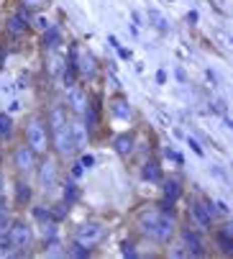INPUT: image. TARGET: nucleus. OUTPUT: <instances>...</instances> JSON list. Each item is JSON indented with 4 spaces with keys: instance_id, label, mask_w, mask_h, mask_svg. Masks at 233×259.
Here are the masks:
<instances>
[{
    "instance_id": "obj_1",
    "label": "nucleus",
    "mask_w": 233,
    "mask_h": 259,
    "mask_svg": "<svg viewBox=\"0 0 233 259\" xmlns=\"http://www.w3.org/2000/svg\"><path fill=\"white\" fill-rule=\"evenodd\" d=\"M141 229H144V234H149L157 241H169L174 234V221H172V215H167L162 210H151L141 218Z\"/></svg>"
},
{
    "instance_id": "obj_2",
    "label": "nucleus",
    "mask_w": 233,
    "mask_h": 259,
    "mask_svg": "<svg viewBox=\"0 0 233 259\" xmlns=\"http://www.w3.org/2000/svg\"><path fill=\"white\" fill-rule=\"evenodd\" d=\"M105 239V226L103 224H82L80 229H77V241L85 244V246H95Z\"/></svg>"
},
{
    "instance_id": "obj_3",
    "label": "nucleus",
    "mask_w": 233,
    "mask_h": 259,
    "mask_svg": "<svg viewBox=\"0 0 233 259\" xmlns=\"http://www.w3.org/2000/svg\"><path fill=\"white\" fill-rule=\"evenodd\" d=\"M26 136H28V146H31L33 152H44V149H46L49 136H46V128H44V123H41V121H33V123H28Z\"/></svg>"
},
{
    "instance_id": "obj_4",
    "label": "nucleus",
    "mask_w": 233,
    "mask_h": 259,
    "mask_svg": "<svg viewBox=\"0 0 233 259\" xmlns=\"http://www.w3.org/2000/svg\"><path fill=\"white\" fill-rule=\"evenodd\" d=\"M54 141H57V152L62 154V157H69L72 152H74V139H72V126L69 123H64L57 134H54Z\"/></svg>"
},
{
    "instance_id": "obj_5",
    "label": "nucleus",
    "mask_w": 233,
    "mask_h": 259,
    "mask_svg": "<svg viewBox=\"0 0 233 259\" xmlns=\"http://www.w3.org/2000/svg\"><path fill=\"white\" fill-rule=\"evenodd\" d=\"M11 239H13L16 249H28V246H31V239H33L31 226H28V224H13V229H11Z\"/></svg>"
},
{
    "instance_id": "obj_6",
    "label": "nucleus",
    "mask_w": 233,
    "mask_h": 259,
    "mask_svg": "<svg viewBox=\"0 0 233 259\" xmlns=\"http://www.w3.org/2000/svg\"><path fill=\"white\" fill-rule=\"evenodd\" d=\"M190 215H192V221L198 224L200 231H208L210 224H213V215H210V213L205 210V205H200V203H192V205H190Z\"/></svg>"
},
{
    "instance_id": "obj_7",
    "label": "nucleus",
    "mask_w": 233,
    "mask_h": 259,
    "mask_svg": "<svg viewBox=\"0 0 233 259\" xmlns=\"http://www.w3.org/2000/svg\"><path fill=\"white\" fill-rule=\"evenodd\" d=\"M182 241H184V246H187V254H192V256H203V254H205L200 236H198V234H192L190 229L182 231Z\"/></svg>"
},
{
    "instance_id": "obj_8",
    "label": "nucleus",
    "mask_w": 233,
    "mask_h": 259,
    "mask_svg": "<svg viewBox=\"0 0 233 259\" xmlns=\"http://www.w3.org/2000/svg\"><path fill=\"white\" fill-rule=\"evenodd\" d=\"M38 180H41L44 190H52L54 185H57V167H54L52 162H44L41 169H38Z\"/></svg>"
},
{
    "instance_id": "obj_9",
    "label": "nucleus",
    "mask_w": 233,
    "mask_h": 259,
    "mask_svg": "<svg viewBox=\"0 0 233 259\" xmlns=\"http://www.w3.org/2000/svg\"><path fill=\"white\" fill-rule=\"evenodd\" d=\"M16 167L21 172H26V169L33 167V149H31V146H21V149L16 152Z\"/></svg>"
},
{
    "instance_id": "obj_10",
    "label": "nucleus",
    "mask_w": 233,
    "mask_h": 259,
    "mask_svg": "<svg viewBox=\"0 0 233 259\" xmlns=\"http://www.w3.org/2000/svg\"><path fill=\"white\" fill-rule=\"evenodd\" d=\"M110 113H113L115 118H121V121H128V118H131V103H126L123 98L113 100V103H110Z\"/></svg>"
},
{
    "instance_id": "obj_11",
    "label": "nucleus",
    "mask_w": 233,
    "mask_h": 259,
    "mask_svg": "<svg viewBox=\"0 0 233 259\" xmlns=\"http://www.w3.org/2000/svg\"><path fill=\"white\" fill-rule=\"evenodd\" d=\"M77 69H80L85 77H95V57H92V54L77 57Z\"/></svg>"
},
{
    "instance_id": "obj_12",
    "label": "nucleus",
    "mask_w": 233,
    "mask_h": 259,
    "mask_svg": "<svg viewBox=\"0 0 233 259\" xmlns=\"http://www.w3.org/2000/svg\"><path fill=\"white\" fill-rule=\"evenodd\" d=\"M62 44V31H59V26H49L46 31H44V47L46 49H57Z\"/></svg>"
},
{
    "instance_id": "obj_13",
    "label": "nucleus",
    "mask_w": 233,
    "mask_h": 259,
    "mask_svg": "<svg viewBox=\"0 0 233 259\" xmlns=\"http://www.w3.org/2000/svg\"><path fill=\"white\" fill-rule=\"evenodd\" d=\"M85 128H98V123H100V113H98V103H90V105H85Z\"/></svg>"
},
{
    "instance_id": "obj_14",
    "label": "nucleus",
    "mask_w": 233,
    "mask_h": 259,
    "mask_svg": "<svg viewBox=\"0 0 233 259\" xmlns=\"http://www.w3.org/2000/svg\"><path fill=\"white\" fill-rule=\"evenodd\" d=\"M72 126V139H74V149H82L87 144V131H85V123H69Z\"/></svg>"
},
{
    "instance_id": "obj_15",
    "label": "nucleus",
    "mask_w": 233,
    "mask_h": 259,
    "mask_svg": "<svg viewBox=\"0 0 233 259\" xmlns=\"http://www.w3.org/2000/svg\"><path fill=\"white\" fill-rule=\"evenodd\" d=\"M115 152L123 154V157L133 152V139H131V134H121V136H115Z\"/></svg>"
},
{
    "instance_id": "obj_16",
    "label": "nucleus",
    "mask_w": 233,
    "mask_h": 259,
    "mask_svg": "<svg viewBox=\"0 0 233 259\" xmlns=\"http://www.w3.org/2000/svg\"><path fill=\"white\" fill-rule=\"evenodd\" d=\"M69 103H72V108L77 110V113H82V110H85V103H87V98H85V93H82V90L69 88Z\"/></svg>"
},
{
    "instance_id": "obj_17",
    "label": "nucleus",
    "mask_w": 233,
    "mask_h": 259,
    "mask_svg": "<svg viewBox=\"0 0 233 259\" xmlns=\"http://www.w3.org/2000/svg\"><path fill=\"white\" fill-rule=\"evenodd\" d=\"M141 177H144L146 182H159V180H162V167H159L157 162H149V164L144 167Z\"/></svg>"
},
{
    "instance_id": "obj_18",
    "label": "nucleus",
    "mask_w": 233,
    "mask_h": 259,
    "mask_svg": "<svg viewBox=\"0 0 233 259\" xmlns=\"http://www.w3.org/2000/svg\"><path fill=\"white\" fill-rule=\"evenodd\" d=\"M64 123H67V118H64V110H62V108H54V110H52V116H49V128L57 134V131H59Z\"/></svg>"
},
{
    "instance_id": "obj_19",
    "label": "nucleus",
    "mask_w": 233,
    "mask_h": 259,
    "mask_svg": "<svg viewBox=\"0 0 233 259\" xmlns=\"http://www.w3.org/2000/svg\"><path fill=\"white\" fill-rule=\"evenodd\" d=\"M26 28H28V23H26V21H23V18L18 16V13L8 18V31H11L13 36H21V33L26 31Z\"/></svg>"
},
{
    "instance_id": "obj_20",
    "label": "nucleus",
    "mask_w": 233,
    "mask_h": 259,
    "mask_svg": "<svg viewBox=\"0 0 233 259\" xmlns=\"http://www.w3.org/2000/svg\"><path fill=\"white\" fill-rule=\"evenodd\" d=\"M230 231H233V229H230V226H225V229L215 236V239H218V244H220V249H223V254H230V246H233V241H230Z\"/></svg>"
},
{
    "instance_id": "obj_21",
    "label": "nucleus",
    "mask_w": 233,
    "mask_h": 259,
    "mask_svg": "<svg viewBox=\"0 0 233 259\" xmlns=\"http://www.w3.org/2000/svg\"><path fill=\"white\" fill-rule=\"evenodd\" d=\"M13 249H16V244H13L11 234H8V231H6V234H0V256H11Z\"/></svg>"
},
{
    "instance_id": "obj_22",
    "label": "nucleus",
    "mask_w": 233,
    "mask_h": 259,
    "mask_svg": "<svg viewBox=\"0 0 233 259\" xmlns=\"http://www.w3.org/2000/svg\"><path fill=\"white\" fill-rule=\"evenodd\" d=\"M182 195V185L177 182V180H169L167 185H164V198H169V200H177Z\"/></svg>"
},
{
    "instance_id": "obj_23",
    "label": "nucleus",
    "mask_w": 233,
    "mask_h": 259,
    "mask_svg": "<svg viewBox=\"0 0 233 259\" xmlns=\"http://www.w3.org/2000/svg\"><path fill=\"white\" fill-rule=\"evenodd\" d=\"M16 198H18L21 205H26V203L31 200V188H28L26 182H18V185H16Z\"/></svg>"
},
{
    "instance_id": "obj_24",
    "label": "nucleus",
    "mask_w": 233,
    "mask_h": 259,
    "mask_svg": "<svg viewBox=\"0 0 233 259\" xmlns=\"http://www.w3.org/2000/svg\"><path fill=\"white\" fill-rule=\"evenodd\" d=\"M11 131H13V121H11V116H8V113H0V139H8Z\"/></svg>"
},
{
    "instance_id": "obj_25",
    "label": "nucleus",
    "mask_w": 233,
    "mask_h": 259,
    "mask_svg": "<svg viewBox=\"0 0 233 259\" xmlns=\"http://www.w3.org/2000/svg\"><path fill=\"white\" fill-rule=\"evenodd\" d=\"M46 67H49V75H54V77H59L62 72H64V62H62L59 57H52Z\"/></svg>"
},
{
    "instance_id": "obj_26",
    "label": "nucleus",
    "mask_w": 233,
    "mask_h": 259,
    "mask_svg": "<svg viewBox=\"0 0 233 259\" xmlns=\"http://www.w3.org/2000/svg\"><path fill=\"white\" fill-rule=\"evenodd\" d=\"M149 16H151V23H154V26H157L159 31H164V33L169 31V26H167V21H164V16H162L159 11H151Z\"/></svg>"
},
{
    "instance_id": "obj_27",
    "label": "nucleus",
    "mask_w": 233,
    "mask_h": 259,
    "mask_svg": "<svg viewBox=\"0 0 233 259\" xmlns=\"http://www.w3.org/2000/svg\"><path fill=\"white\" fill-rule=\"evenodd\" d=\"M49 215H52L54 221H62V218L67 215V203H54V205L49 208Z\"/></svg>"
},
{
    "instance_id": "obj_28",
    "label": "nucleus",
    "mask_w": 233,
    "mask_h": 259,
    "mask_svg": "<svg viewBox=\"0 0 233 259\" xmlns=\"http://www.w3.org/2000/svg\"><path fill=\"white\" fill-rule=\"evenodd\" d=\"M77 195H80V193H77L74 185H67V188H64V203L67 205H74L77 203Z\"/></svg>"
},
{
    "instance_id": "obj_29",
    "label": "nucleus",
    "mask_w": 233,
    "mask_h": 259,
    "mask_svg": "<svg viewBox=\"0 0 233 259\" xmlns=\"http://www.w3.org/2000/svg\"><path fill=\"white\" fill-rule=\"evenodd\" d=\"M8 226H11V215H8V210L3 205H0V234H6Z\"/></svg>"
},
{
    "instance_id": "obj_30",
    "label": "nucleus",
    "mask_w": 233,
    "mask_h": 259,
    "mask_svg": "<svg viewBox=\"0 0 233 259\" xmlns=\"http://www.w3.org/2000/svg\"><path fill=\"white\" fill-rule=\"evenodd\" d=\"M69 254H72V256H90V249H85V244L77 241V244L69 249Z\"/></svg>"
},
{
    "instance_id": "obj_31",
    "label": "nucleus",
    "mask_w": 233,
    "mask_h": 259,
    "mask_svg": "<svg viewBox=\"0 0 233 259\" xmlns=\"http://www.w3.org/2000/svg\"><path fill=\"white\" fill-rule=\"evenodd\" d=\"M49 3V0H23V8H28V11H38V8H44Z\"/></svg>"
},
{
    "instance_id": "obj_32",
    "label": "nucleus",
    "mask_w": 233,
    "mask_h": 259,
    "mask_svg": "<svg viewBox=\"0 0 233 259\" xmlns=\"http://www.w3.org/2000/svg\"><path fill=\"white\" fill-rule=\"evenodd\" d=\"M44 239H46V241H54V239H57V226H52L49 221L44 224Z\"/></svg>"
},
{
    "instance_id": "obj_33",
    "label": "nucleus",
    "mask_w": 233,
    "mask_h": 259,
    "mask_svg": "<svg viewBox=\"0 0 233 259\" xmlns=\"http://www.w3.org/2000/svg\"><path fill=\"white\" fill-rule=\"evenodd\" d=\"M159 210H162V213H167V215H169V213L174 215V200H169V198H164V200L159 203Z\"/></svg>"
},
{
    "instance_id": "obj_34",
    "label": "nucleus",
    "mask_w": 233,
    "mask_h": 259,
    "mask_svg": "<svg viewBox=\"0 0 233 259\" xmlns=\"http://www.w3.org/2000/svg\"><path fill=\"white\" fill-rule=\"evenodd\" d=\"M33 218H38V221H49L52 215H49V210H44V208H33Z\"/></svg>"
},
{
    "instance_id": "obj_35",
    "label": "nucleus",
    "mask_w": 233,
    "mask_h": 259,
    "mask_svg": "<svg viewBox=\"0 0 233 259\" xmlns=\"http://www.w3.org/2000/svg\"><path fill=\"white\" fill-rule=\"evenodd\" d=\"M164 154H167V159H174L177 164H184V159H182V154H179V152H174V149H167Z\"/></svg>"
},
{
    "instance_id": "obj_36",
    "label": "nucleus",
    "mask_w": 233,
    "mask_h": 259,
    "mask_svg": "<svg viewBox=\"0 0 233 259\" xmlns=\"http://www.w3.org/2000/svg\"><path fill=\"white\" fill-rule=\"evenodd\" d=\"M123 256H136V246L131 241H123Z\"/></svg>"
},
{
    "instance_id": "obj_37",
    "label": "nucleus",
    "mask_w": 233,
    "mask_h": 259,
    "mask_svg": "<svg viewBox=\"0 0 233 259\" xmlns=\"http://www.w3.org/2000/svg\"><path fill=\"white\" fill-rule=\"evenodd\" d=\"M33 23H36V28H41V31H46V28L52 26V23H49V18H44V16H41V18H36Z\"/></svg>"
},
{
    "instance_id": "obj_38",
    "label": "nucleus",
    "mask_w": 233,
    "mask_h": 259,
    "mask_svg": "<svg viewBox=\"0 0 233 259\" xmlns=\"http://www.w3.org/2000/svg\"><path fill=\"white\" fill-rule=\"evenodd\" d=\"M80 164H82V167H92V164H95V157H92V154H85Z\"/></svg>"
},
{
    "instance_id": "obj_39",
    "label": "nucleus",
    "mask_w": 233,
    "mask_h": 259,
    "mask_svg": "<svg viewBox=\"0 0 233 259\" xmlns=\"http://www.w3.org/2000/svg\"><path fill=\"white\" fill-rule=\"evenodd\" d=\"M187 144H190V146H192V152H195V154H203V149H200V144H198V141H195V139H190V141H187Z\"/></svg>"
},
{
    "instance_id": "obj_40",
    "label": "nucleus",
    "mask_w": 233,
    "mask_h": 259,
    "mask_svg": "<svg viewBox=\"0 0 233 259\" xmlns=\"http://www.w3.org/2000/svg\"><path fill=\"white\" fill-rule=\"evenodd\" d=\"M157 82H159V85H164V82H167V72H164V69H159V72H157Z\"/></svg>"
},
{
    "instance_id": "obj_41",
    "label": "nucleus",
    "mask_w": 233,
    "mask_h": 259,
    "mask_svg": "<svg viewBox=\"0 0 233 259\" xmlns=\"http://www.w3.org/2000/svg\"><path fill=\"white\" fill-rule=\"evenodd\" d=\"M187 21L195 26V23H198V11H190V13H187Z\"/></svg>"
},
{
    "instance_id": "obj_42",
    "label": "nucleus",
    "mask_w": 233,
    "mask_h": 259,
    "mask_svg": "<svg viewBox=\"0 0 233 259\" xmlns=\"http://www.w3.org/2000/svg\"><path fill=\"white\" fill-rule=\"evenodd\" d=\"M72 175H74V177H80V175H82V164H74V169H72Z\"/></svg>"
},
{
    "instance_id": "obj_43",
    "label": "nucleus",
    "mask_w": 233,
    "mask_h": 259,
    "mask_svg": "<svg viewBox=\"0 0 233 259\" xmlns=\"http://www.w3.org/2000/svg\"><path fill=\"white\" fill-rule=\"evenodd\" d=\"M118 54H121L123 59H128V57H131V52H128V49H118Z\"/></svg>"
},
{
    "instance_id": "obj_44",
    "label": "nucleus",
    "mask_w": 233,
    "mask_h": 259,
    "mask_svg": "<svg viewBox=\"0 0 233 259\" xmlns=\"http://www.w3.org/2000/svg\"><path fill=\"white\" fill-rule=\"evenodd\" d=\"M3 59H6V52H3V49H0V64H3Z\"/></svg>"
},
{
    "instance_id": "obj_45",
    "label": "nucleus",
    "mask_w": 233,
    "mask_h": 259,
    "mask_svg": "<svg viewBox=\"0 0 233 259\" xmlns=\"http://www.w3.org/2000/svg\"><path fill=\"white\" fill-rule=\"evenodd\" d=\"M0 195H3V180H0Z\"/></svg>"
}]
</instances>
